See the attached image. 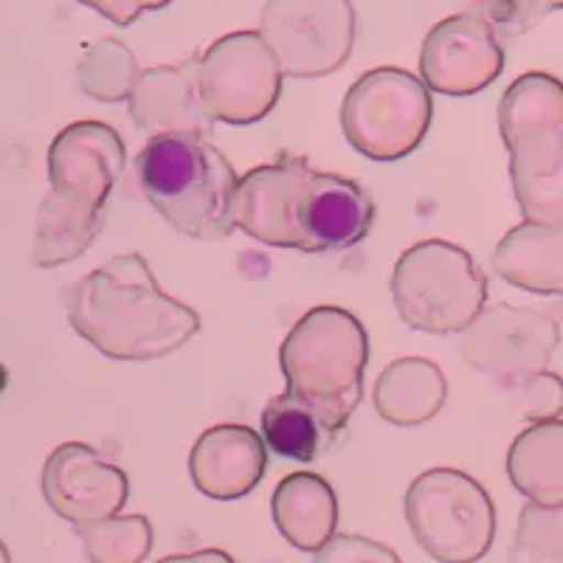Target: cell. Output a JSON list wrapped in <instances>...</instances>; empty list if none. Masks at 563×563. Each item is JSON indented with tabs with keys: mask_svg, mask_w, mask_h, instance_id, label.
I'll return each instance as SVG.
<instances>
[{
	"mask_svg": "<svg viewBox=\"0 0 563 563\" xmlns=\"http://www.w3.org/2000/svg\"><path fill=\"white\" fill-rule=\"evenodd\" d=\"M375 203L361 184L319 173L305 158H279L238 178L231 225L271 249L346 251L366 240Z\"/></svg>",
	"mask_w": 563,
	"mask_h": 563,
	"instance_id": "6da1fadb",
	"label": "cell"
},
{
	"mask_svg": "<svg viewBox=\"0 0 563 563\" xmlns=\"http://www.w3.org/2000/svg\"><path fill=\"white\" fill-rule=\"evenodd\" d=\"M74 333L115 361L167 358L200 333V316L158 288L141 254H119L68 296Z\"/></svg>",
	"mask_w": 563,
	"mask_h": 563,
	"instance_id": "7a4b0ae2",
	"label": "cell"
},
{
	"mask_svg": "<svg viewBox=\"0 0 563 563\" xmlns=\"http://www.w3.org/2000/svg\"><path fill=\"white\" fill-rule=\"evenodd\" d=\"M366 361L364 324L350 310L330 305L308 310L279 346L285 391L313 411L330 440L350 426L361 406Z\"/></svg>",
	"mask_w": 563,
	"mask_h": 563,
	"instance_id": "3957f363",
	"label": "cell"
},
{
	"mask_svg": "<svg viewBox=\"0 0 563 563\" xmlns=\"http://www.w3.org/2000/svg\"><path fill=\"white\" fill-rule=\"evenodd\" d=\"M135 175L147 203L184 238L223 240L234 231L238 175L206 135H153L135 158Z\"/></svg>",
	"mask_w": 563,
	"mask_h": 563,
	"instance_id": "277c9868",
	"label": "cell"
},
{
	"mask_svg": "<svg viewBox=\"0 0 563 563\" xmlns=\"http://www.w3.org/2000/svg\"><path fill=\"white\" fill-rule=\"evenodd\" d=\"M512 195L525 220H563V82L547 70L512 79L499 102Z\"/></svg>",
	"mask_w": 563,
	"mask_h": 563,
	"instance_id": "5b68a950",
	"label": "cell"
},
{
	"mask_svg": "<svg viewBox=\"0 0 563 563\" xmlns=\"http://www.w3.org/2000/svg\"><path fill=\"white\" fill-rule=\"evenodd\" d=\"M389 290L404 324L429 335L462 333L487 301V279L474 256L445 240L404 251Z\"/></svg>",
	"mask_w": 563,
	"mask_h": 563,
	"instance_id": "8992f818",
	"label": "cell"
},
{
	"mask_svg": "<svg viewBox=\"0 0 563 563\" xmlns=\"http://www.w3.org/2000/svg\"><path fill=\"white\" fill-rule=\"evenodd\" d=\"M406 521L420 550L437 563H476L496 538V507L474 476L431 467L406 490Z\"/></svg>",
	"mask_w": 563,
	"mask_h": 563,
	"instance_id": "52a82bcc",
	"label": "cell"
},
{
	"mask_svg": "<svg viewBox=\"0 0 563 563\" xmlns=\"http://www.w3.org/2000/svg\"><path fill=\"white\" fill-rule=\"evenodd\" d=\"M434 115L431 90L404 68L366 70L346 90L341 130L352 150L372 161L415 153Z\"/></svg>",
	"mask_w": 563,
	"mask_h": 563,
	"instance_id": "ba28073f",
	"label": "cell"
},
{
	"mask_svg": "<svg viewBox=\"0 0 563 563\" xmlns=\"http://www.w3.org/2000/svg\"><path fill=\"white\" fill-rule=\"evenodd\" d=\"M282 68L260 32H231L198 59V93L211 122L249 128L282 97Z\"/></svg>",
	"mask_w": 563,
	"mask_h": 563,
	"instance_id": "9c48e42d",
	"label": "cell"
},
{
	"mask_svg": "<svg viewBox=\"0 0 563 563\" xmlns=\"http://www.w3.org/2000/svg\"><path fill=\"white\" fill-rule=\"evenodd\" d=\"M355 9L350 0H268L260 34L282 74L319 79L335 74L355 45Z\"/></svg>",
	"mask_w": 563,
	"mask_h": 563,
	"instance_id": "30bf717a",
	"label": "cell"
},
{
	"mask_svg": "<svg viewBox=\"0 0 563 563\" xmlns=\"http://www.w3.org/2000/svg\"><path fill=\"white\" fill-rule=\"evenodd\" d=\"M561 344V313L519 305L482 308L462 330L460 355L471 369L505 386L530 372L547 369Z\"/></svg>",
	"mask_w": 563,
	"mask_h": 563,
	"instance_id": "8fae6325",
	"label": "cell"
},
{
	"mask_svg": "<svg viewBox=\"0 0 563 563\" xmlns=\"http://www.w3.org/2000/svg\"><path fill=\"white\" fill-rule=\"evenodd\" d=\"M505 70V45L485 20L460 12L440 20L420 48L422 85L442 97H474Z\"/></svg>",
	"mask_w": 563,
	"mask_h": 563,
	"instance_id": "7c38bea8",
	"label": "cell"
},
{
	"mask_svg": "<svg viewBox=\"0 0 563 563\" xmlns=\"http://www.w3.org/2000/svg\"><path fill=\"white\" fill-rule=\"evenodd\" d=\"M124 141L104 122H74L48 147L52 195L88 214H104L115 180L124 173Z\"/></svg>",
	"mask_w": 563,
	"mask_h": 563,
	"instance_id": "4fadbf2b",
	"label": "cell"
},
{
	"mask_svg": "<svg viewBox=\"0 0 563 563\" xmlns=\"http://www.w3.org/2000/svg\"><path fill=\"white\" fill-rule=\"evenodd\" d=\"M40 485L45 505L74 527L119 516L130 499L128 474L85 442L57 445L45 460Z\"/></svg>",
	"mask_w": 563,
	"mask_h": 563,
	"instance_id": "5bb4252c",
	"label": "cell"
},
{
	"mask_svg": "<svg viewBox=\"0 0 563 563\" xmlns=\"http://www.w3.org/2000/svg\"><path fill=\"white\" fill-rule=\"evenodd\" d=\"M265 471H268V449L263 434L238 422L206 429L189 451L192 485L214 501L249 496L263 482Z\"/></svg>",
	"mask_w": 563,
	"mask_h": 563,
	"instance_id": "9a60e30c",
	"label": "cell"
},
{
	"mask_svg": "<svg viewBox=\"0 0 563 563\" xmlns=\"http://www.w3.org/2000/svg\"><path fill=\"white\" fill-rule=\"evenodd\" d=\"M130 119L141 133H198L206 135L211 119L198 93V63L155 65L135 79L128 99Z\"/></svg>",
	"mask_w": 563,
	"mask_h": 563,
	"instance_id": "2e32d148",
	"label": "cell"
},
{
	"mask_svg": "<svg viewBox=\"0 0 563 563\" xmlns=\"http://www.w3.org/2000/svg\"><path fill=\"white\" fill-rule=\"evenodd\" d=\"M493 271L512 288L563 296V220H525L507 231L493 251Z\"/></svg>",
	"mask_w": 563,
	"mask_h": 563,
	"instance_id": "e0dca14e",
	"label": "cell"
},
{
	"mask_svg": "<svg viewBox=\"0 0 563 563\" xmlns=\"http://www.w3.org/2000/svg\"><path fill=\"white\" fill-rule=\"evenodd\" d=\"M271 512L282 538L299 552H319L339 527V499L333 485L310 471L285 476L276 485Z\"/></svg>",
	"mask_w": 563,
	"mask_h": 563,
	"instance_id": "ac0fdd59",
	"label": "cell"
},
{
	"mask_svg": "<svg viewBox=\"0 0 563 563\" xmlns=\"http://www.w3.org/2000/svg\"><path fill=\"white\" fill-rule=\"evenodd\" d=\"M449 400V380L429 358H397L375 380L372 404L391 426H422Z\"/></svg>",
	"mask_w": 563,
	"mask_h": 563,
	"instance_id": "d6986e66",
	"label": "cell"
},
{
	"mask_svg": "<svg viewBox=\"0 0 563 563\" xmlns=\"http://www.w3.org/2000/svg\"><path fill=\"white\" fill-rule=\"evenodd\" d=\"M507 476L532 505L563 501V420L532 422L507 451Z\"/></svg>",
	"mask_w": 563,
	"mask_h": 563,
	"instance_id": "ffe728a7",
	"label": "cell"
},
{
	"mask_svg": "<svg viewBox=\"0 0 563 563\" xmlns=\"http://www.w3.org/2000/svg\"><path fill=\"white\" fill-rule=\"evenodd\" d=\"M104 218H93L85 211L59 203L45 195L34 225L32 260L37 268H59L85 254L102 231Z\"/></svg>",
	"mask_w": 563,
	"mask_h": 563,
	"instance_id": "44dd1931",
	"label": "cell"
},
{
	"mask_svg": "<svg viewBox=\"0 0 563 563\" xmlns=\"http://www.w3.org/2000/svg\"><path fill=\"white\" fill-rule=\"evenodd\" d=\"M260 422H263V442L282 460L313 462L333 442L321 429L313 411L288 391H282L265 404Z\"/></svg>",
	"mask_w": 563,
	"mask_h": 563,
	"instance_id": "7402d4cb",
	"label": "cell"
},
{
	"mask_svg": "<svg viewBox=\"0 0 563 563\" xmlns=\"http://www.w3.org/2000/svg\"><path fill=\"white\" fill-rule=\"evenodd\" d=\"M139 59L122 40L104 37L85 52L77 65V82L85 97L102 104L128 102L139 79Z\"/></svg>",
	"mask_w": 563,
	"mask_h": 563,
	"instance_id": "603a6c76",
	"label": "cell"
},
{
	"mask_svg": "<svg viewBox=\"0 0 563 563\" xmlns=\"http://www.w3.org/2000/svg\"><path fill=\"white\" fill-rule=\"evenodd\" d=\"M77 536L90 563H144L155 532L147 516H110L79 525Z\"/></svg>",
	"mask_w": 563,
	"mask_h": 563,
	"instance_id": "cb8c5ba5",
	"label": "cell"
},
{
	"mask_svg": "<svg viewBox=\"0 0 563 563\" xmlns=\"http://www.w3.org/2000/svg\"><path fill=\"white\" fill-rule=\"evenodd\" d=\"M499 391L510 397L512 406H516V415L527 426L558 420L563 415V378L550 372V366L530 372L525 378L510 380V384L499 386Z\"/></svg>",
	"mask_w": 563,
	"mask_h": 563,
	"instance_id": "d4e9b609",
	"label": "cell"
},
{
	"mask_svg": "<svg viewBox=\"0 0 563 563\" xmlns=\"http://www.w3.org/2000/svg\"><path fill=\"white\" fill-rule=\"evenodd\" d=\"M516 544L527 550H563V501L561 505H532L519 512Z\"/></svg>",
	"mask_w": 563,
	"mask_h": 563,
	"instance_id": "484cf974",
	"label": "cell"
},
{
	"mask_svg": "<svg viewBox=\"0 0 563 563\" xmlns=\"http://www.w3.org/2000/svg\"><path fill=\"white\" fill-rule=\"evenodd\" d=\"M471 12L479 14L499 40L525 34L541 14L532 0H471Z\"/></svg>",
	"mask_w": 563,
	"mask_h": 563,
	"instance_id": "4316f807",
	"label": "cell"
},
{
	"mask_svg": "<svg viewBox=\"0 0 563 563\" xmlns=\"http://www.w3.org/2000/svg\"><path fill=\"white\" fill-rule=\"evenodd\" d=\"M313 555V563H404L395 550L366 536H333Z\"/></svg>",
	"mask_w": 563,
	"mask_h": 563,
	"instance_id": "83f0119b",
	"label": "cell"
},
{
	"mask_svg": "<svg viewBox=\"0 0 563 563\" xmlns=\"http://www.w3.org/2000/svg\"><path fill=\"white\" fill-rule=\"evenodd\" d=\"M79 3L108 18L115 26H130L141 14L158 12V9L169 7L173 0H79Z\"/></svg>",
	"mask_w": 563,
	"mask_h": 563,
	"instance_id": "f1b7e54d",
	"label": "cell"
},
{
	"mask_svg": "<svg viewBox=\"0 0 563 563\" xmlns=\"http://www.w3.org/2000/svg\"><path fill=\"white\" fill-rule=\"evenodd\" d=\"M507 563H563V550H527L512 544Z\"/></svg>",
	"mask_w": 563,
	"mask_h": 563,
	"instance_id": "f546056e",
	"label": "cell"
},
{
	"mask_svg": "<svg viewBox=\"0 0 563 563\" xmlns=\"http://www.w3.org/2000/svg\"><path fill=\"white\" fill-rule=\"evenodd\" d=\"M155 563H238L225 550H198V552H186V555H169L161 558Z\"/></svg>",
	"mask_w": 563,
	"mask_h": 563,
	"instance_id": "4dcf8cb0",
	"label": "cell"
},
{
	"mask_svg": "<svg viewBox=\"0 0 563 563\" xmlns=\"http://www.w3.org/2000/svg\"><path fill=\"white\" fill-rule=\"evenodd\" d=\"M536 3V9L541 14L544 12H558V9H563V0H532Z\"/></svg>",
	"mask_w": 563,
	"mask_h": 563,
	"instance_id": "1f68e13d",
	"label": "cell"
},
{
	"mask_svg": "<svg viewBox=\"0 0 563 563\" xmlns=\"http://www.w3.org/2000/svg\"><path fill=\"white\" fill-rule=\"evenodd\" d=\"M0 563H12V552L3 544V538H0Z\"/></svg>",
	"mask_w": 563,
	"mask_h": 563,
	"instance_id": "d6a6232c",
	"label": "cell"
}]
</instances>
